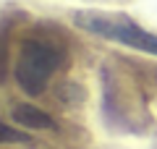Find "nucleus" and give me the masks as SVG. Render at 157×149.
I'll list each match as a JSON object with an SVG mask.
<instances>
[{
  "label": "nucleus",
  "mask_w": 157,
  "mask_h": 149,
  "mask_svg": "<svg viewBox=\"0 0 157 149\" xmlns=\"http://www.w3.org/2000/svg\"><path fill=\"white\" fill-rule=\"evenodd\" d=\"M73 24L78 29H84L86 34L110 39V42H118V44H123V47L139 50V52H147V55L157 58V34L149 32V29H144L141 24H136L123 11H115V13L76 11L73 13Z\"/></svg>",
  "instance_id": "obj_1"
},
{
  "label": "nucleus",
  "mask_w": 157,
  "mask_h": 149,
  "mask_svg": "<svg viewBox=\"0 0 157 149\" xmlns=\"http://www.w3.org/2000/svg\"><path fill=\"white\" fill-rule=\"evenodd\" d=\"M60 63H63V52L55 44L45 42V39H26L18 52L13 78L24 94L39 97L50 84V76L60 68Z\"/></svg>",
  "instance_id": "obj_2"
},
{
  "label": "nucleus",
  "mask_w": 157,
  "mask_h": 149,
  "mask_svg": "<svg viewBox=\"0 0 157 149\" xmlns=\"http://www.w3.org/2000/svg\"><path fill=\"white\" fill-rule=\"evenodd\" d=\"M13 120H16L18 126L37 128V131H55V128H58V123L52 120L45 110H39V107L29 105V102H24V105H16V107H13Z\"/></svg>",
  "instance_id": "obj_3"
},
{
  "label": "nucleus",
  "mask_w": 157,
  "mask_h": 149,
  "mask_svg": "<svg viewBox=\"0 0 157 149\" xmlns=\"http://www.w3.org/2000/svg\"><path fill=\"white\" fill-rule=\"evenodd\" d=\"M26 141H29V133L0 120V144H26Z\"/></svg>",
  "instance_id": "obj_4"
}]
</instances>
